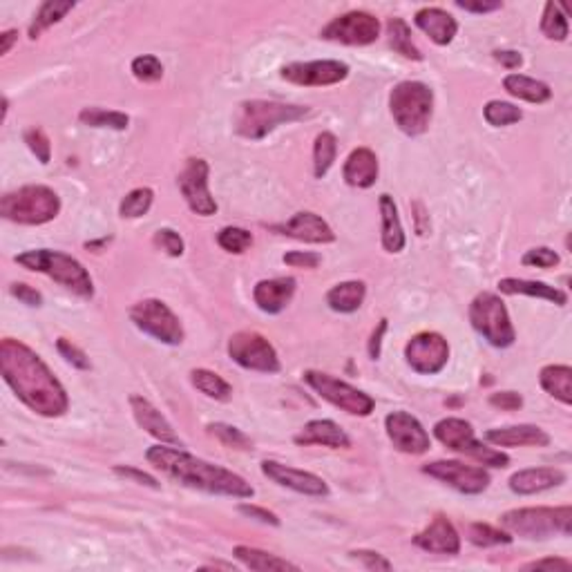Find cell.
I'll use <instances>...</instances> for the list:
<instances>
[{
	"mask_svg": "<svg viewBox=\"0 0 572 572\" xmlns=\"http://www.w3.org/2000/svg\"><path fill=\"white\" fill-rule=\"evenodd\" d=\"M0 371L14 394L36 414L56 419L70 407L65 387L27 344L5 338L0 342Z\"/></svg>",
	"mask_w": 572,
	"mask_h": 572,
	"instance_id": "1",
	"label": "cell"
},
{
	"mask_svg": "<svg viewBox=\"0 0 572 572\" xmlns=\"http://www.w3.org/2000/svg\"><path fill=\"white\" fill-rule=\"evenodd\" d=\"M145 459H148L150 465L162 469L166 477L174 478V481L186 488L232 498H251L255 494L251 483H246V478H242L240 474L192 457V454L183 452V449L154 445V448L145 452Z\"/></svg>",
	"mask_w": 572,
	"mask_h": 572,
	"instance_id": "2",
	"label": "cell"
},
{
	"mask_svg": "<svg viewBox=\"0 0 572 572\" xmlns=\"http://www.w3.org/2000/svg\"><path fill=\"white\" fill-rule=\"evenodd\" d=\"M14 261L21 264L23 269L34 271V273L47 275V278H52L54 282L65 286L67 291L76 293L79 298L90 300L92 295H94V282H92L85 266L81 264L79 260L72 258V255L61 253V251L50 249L25 251V253L16 255Z\"/></svg>",
	"mask_w": 572,
	"mask_h": 572,
	"instance_id": "3",
	"label": "cell"
},
{
	"mask_svg": "<svg viewBox=\"0 0 572 572\" xmlns=\"http://www.w3.org/2000/svg\"><path fill=\"white\" fill-rule=\"evenodd\" d=\"M311 110L304 108V105H289V104H278V101H244L237 110L235 116V130L237 134H242L244 139L251 142H258L264 139L266 134L273 133L278 125L282 123H293V121L304 119L309 116Z\"/></svg>",
	"mask_w": 572,
	"mask_h": 572,
	"instance_id": "4",
	"label": "cell"
},
{
	"mask_svg": "<svg viewBox=\"0 0 572 572\" xmlns=\"http://www.w3.org/2000/svg\"><path fill=\"white\" fill-rule=\"evenodd\" d=\"M390 110L402 133L409 137L423 134L434 113V92L420 81H402L391 90Z\"/></svg>",
	"mask_w": 572,
	"mask_h": 572,
	"instance_id": "5",
	"label": "cell"
},
{
	"mask_svg": "<svg viewBox=\"0 0 572 572\" xmlns=\"http://www.w3.org/2000/svg\"><path fill=\"white\" fill-rule=\"evenodd\" d=\"M501 526L523 539H550L555 535L570 537L572 508H518L501 517Z\"/></svg>",
	"mask_w": 572,
	"mask_h": 572,
	"instance_id": "6",
	"label": "cell"
},
{
	"mask_svg": "<svg viewBox=\"0 0 572 572\" xmlns=\"http://www.w3.org/2000/svg\"><path fill=\"white\" fill-rule=\"evenodd\" d=\"M61 212V200L47 186H23L0 200V215L14 224H47Z\"/></svg>",
	"mask_w": 572,
	"mask_h": 572,
	"instance_id": "7",
	"label": "cell"
},
{
	"mask_svg": "<svg viewBox=\"0 0 572 572\" xmlns=\"http://www.w3.org/2000/svg\"><path fill=\"white\" fill-rule=\"evenodd\" d=\"M469 322L492 347L506 349L517 340L506 302L494 293H478L469 304Z\"/></svg>",
	"mask_w": 572,
	"mask_h": 572,
	"instance_id": "8",
	"label": "cell"
},
{
	"mask_svg": "<svg viewBox=\"0 0 572 572\" xmlns=\"http://www.w3.org/2000/svg\"><path fill=\"white\" fill-rule=\"evenodd\" d=\"M434 436L454 452L477 459L478 463L488 465V468H508V463H510L508 454L488 448L481 440H477L472 425L463 419L439 420L434 428Z\"/></svg>",
	"mask_w": 572,
	"mask_h": 572,
	"instance_id": "9",
	"label": "cell"
},
{
	"mask_svg": "<svg viewBox=\"0 0 572 572\" xmlns=\"http://www.w3.org/2000/svg\"><path fill=\"white\" fill-rule=\"evenodd\" d=\"M130 320L139 331L148 333L154 340L163 344H182L183 342V327L179 318L171 311L166 302L162 300H142L130 309Z\"/></svg>",
	"mask_w": 572,
	"mask_h": 572,
	"instance_id": "10",
	"label": "cell"
},
{
	"mask_svg": "<svg viewBox=\"0 0 572 572\" xmlns=\"http://www.w3.org/2000/svg\"><path fill=\"white\" fill-rule=\"evenodd\" d=\"M304 382H307L311 390L318 391L324 400L331 402L338 409L347 411L351 416H370L376 407L371 396H367L365 391L356 390L349 382L338 380V378L329 376V373L322 371H304Z\"/></svg>",
	"mask_w": 572,
	"mask_h": 572,
	"instance_id": "11",
	"label": "cell"
},
{
	"mask_svg": "<svg viewBox=\"0 0 572 572\" xmlns=\"http://www.w3.org/2000/svg\"><path fill=\"white\" fill-rule=\"evenodd\" d=\"M229 356L240 367L261 373H278L282 370L278 351L258 331H240L229 340Z\"/></svg>",
	"mask_w": 572,
	"mask_h": 572,
	"instance_id": "12",
	"label": "cell"
},
{
	"mask_svg": "<svg viewBox=\"0 0 572 572\" xmlns=\"http://www.w3.org/2000/svg\"><path fill=\"white\" fill-rule=\"evenodd\" d=\"M320 36L342 45H371L380 36V21L370 12H349L322 27Z\"/></svg>",
	"mask_w": 572,
	"mask_h": 572,
	"instance_id": "13",
	"label": "cell"
},
{
	"mask_svg": "<svg viewBox=\"0 0 572 572\" xmlns=\"http://www.w3.org/2000/svg\"><path fill=\"white\" fill-rule=\"evenodd\" d=\"M405 358L416 373L434 376V373L443 371V367L448 365L449 344L440 333L434 331L416 333V336L407 342Z\"/></svg>",
	"mask_w": 572,
	"mask_h": 572,
	"instance_id": "14",
	"label": "cell"
},
{
	"mask_svg": "<svg viewBox=\"0 0 572 572\" xmlns=\"http://www.w3.org/2000/svg\"><path fill=\"white\" fill-rule=\"evenodd\" d=\"M208 173H211V168H208L203 159L191 157L177 179L183 200H186L192 212L202 217H211L217 212L215 197L208 191Z\"/></svg>",
	"mask_w": 572,
	"mask_h": 572,
	"instance_id": "15",
	"label": "cell"
},
{
	"mask_svg": "<svg viewBox=\"0 0 572 572\" xmlns=\"http://www.w3.org/2000/svg\"><path fill=\"white\" fill-rule=\"evenodd\" d=\"M423 472L459 489L460 494H481L489 486V474L486 469L459 463V460H434V463L423 465Z\"/></svg>",
	"mask_w": 572,
	"mask_h": 572,
	"instance_id": "16",
	"label": "cell"
},
{
	"mask_svg": "<svg viewBox=\"0 0 572 572\" xmlns=\"http://www.w3.org/2000/svg\"><path fill=\"white\" fill-rule=\"evenodd\" d=\"M385 428L394 448L402 454L419 457V454H425L431 448L429 434L420 425V420L416 416L407 414V411H391L385 419Z\"/></svg>",
	"mask_w": 572,
	"mask_h": 572,
	"instance_id": "17",
	"label": "cell"
},
{
	"mask_svg": "<svg viewBox=\"0 0 572 572\" xmlns=\"http://www.w3.org/2000/svg\"><path fill=\"white\" fill-rule=\"evenodd\" d=\"M349 76V65L340 61H309L291 63L282 67V79L295 85L324 87L336 85Z\"/></svg>",
	"mask_w": 572,
	"mask_h": 572,
	"instance_id": "18",
	"label": "cell"
},
{
	"mask_svg": "<svg viewBox=\"0 0 572 572\" xmlns=\"http://www.w3.org/2000/svg\"><path fill=\"white\" fill-rule=\"evenodd\" d=\"M261 474L273 483H278V486L307 494V497H327L329 494V486L320 477L304 472V469L289 468V465L278 463V460H264L261 463Z\"/></svg>",
	"mask_w": 572,
	"mask_h": 572,
	"instance_id": "19",
	"label": "cell"
},
{
	"mask_svg": "<svg viewBox=\"0 0 572 572\" xmlns=\"http://www.w3.org/2000/svg\"><path fill=\"white\" fill-rule=\"evenodd\" d=\"M130 407H133L134 420L139 423V428L148 431V434L154 436L157 440H162V443L173 445V448H182L183 443L182 439L174 434L173 425L168 423L166 416H162V411H159L148 399L133 394L130 396Z\"/></svg>",
	"mask_w": 572,
	"mask_h": 572,
	"instance_id": "20",
	"label": "cell"
},
{
	"mask_svg": "<svg viewBox=\"0 0 572 572\" xmlns=\"http://www.w3.org/2000/svg\"><path fill=\"white\" fill-rule=\"evenodd\" d=\"M414 544L420 550L436 552V555H459L460 552V537L457 528L443 515L436 517L423 532H419L414 537Z\"/></svg>",
	"mask_w": 572,
	"mask_h": 572,
	"instance_id": "21",
	"label": "cell"
},
{
	"mask_svg": "<svg viewBox=\"0 0 572 572\" xmlns=\"http://www.w3.org/2000/svg\"><path fill=\"white\" fill-rule=\"evenodd\" d=\"M278 231L293 237V240L307 242V244H331L336 240V232L331 231V226L322 217L309 211L293 215L284 226H278Z\"/></svg>",
	"mask_w": 572,
	"mask_h": 572,
	"instance_id": "22",
	"label": "cell"
},
{
	"mask_svg": "<svg viewBox=\"0 0 572 572\" xmlns=\"http://www.w3.org/2000/svg\"><path fill=\"white\" fill-rule=\"evenodd\" d=\"M486 440L497 445V448H546V445H550V436L537 425H512V428L489 429Z\"/></svg>",
	"mask_w": 572,
	"mask_h": 572,
	"instance_id": "23",
	"label": "cell"
},
{
	"mask_svg": "<svg viewBox=\"0 0 572 572\" xmlns=\"http://www.w3.org/2000/svg\"><path fill=\"white\" fill-rule=\"evenodd\" d=\"M295 295V280L293 278H275L261 280L255 284L253 300L264 313H280L289 307V302Z\"/></svg>",
	"mask_w": 572,
	"mask_h": 572,
	"instance_id": "24",
	"label": "cell"
},
{
	"mask_svg": "<svg viewBox=\"0 0 572 572\" xmlns=\"http://www.w3.org/2000/svg\"><path fill=\"white\" fill-rule=\"evenodd\" d=\"M295 443L298 445H324V448L333 449H347L351 448V439L347 436L340 425L333 423V420H311L302 428L300 434H295Z\"/></svg>",
	"mask_w": 572,
	"mask_h": 572,
	"instance_id": "25",
	"label": "cell"
},
{
	"mask_svg": "<svg viewBox=\"0 0 572 572\" xmlns=\"http://www.w3.org/2000/svg\"><path fill=\"white\" fill-rule=\"evenodd\" d=\"M416 27L425 32L436 45H449L459 32V23L452 14L440 7H425L416 12Z\"/></svg>",
	"mask_w": 572,
	"mask_h": 572,
	"instance_id": "26",
	"label": "cell"
},
{
	"mask_svg": "<svg viewBox=\"0 0 572 572\" xmlns=\"http://www.w3.org/2000/svg\"><path fill=\"white\" fill-rule=\"evenodd\" d=\"M561 483H566V474L557 468H530L510 477V489L521 497L544 492V489L557 488Z\"/></svg>",
	"mask_w": 572,
	"mask_h": 572,
	"instance_id": "27",
	"label": "cell"
},
{
	"mask_svg": "<svg viewBox=\"0 0 572 572\" xmlns=\"http://www.w3.org/2000/svg\"><path fill=\"white\" fill-rule=\"evenodd\" d=\"M344 182L353 188H371L378 179V159L370 148H356L344 162Z\"/></svg>",
	"mask_w": 572,
	"mask_h": 572,
	"instance_id": "28",
	"label": "cell"
},
{
	"mask_svg": "<svg viewBox=\"0 0 572 572\" xmlns=\"http://www.w3.org/2000/svg\"><path fill=\"white\" fill-rule=\"evenodd\" d=\"M498 291L508 295H528V298H541L547 302H555L557 307L568 304V295L564 291L546 282H535V280H518V278H503L498 282Z\"/></svg>",
	"mask_w": 572,
	"mask_h": 572,
	"instance_id": "29",
	"label": "cell"
},
{
	"mask_svg": "<svg viewBox=\"0 0 572 572\" xmlns=\"http://www.w3.org/2000/svg\"><path fill=\"white\" fill-rule=\"evenodd\" d=\"M382 217V249L387 253H400L405 249V231H402L399 208L390 195H380Z\"/></svg>",
	"mask_w": 572,
	"mask_h": 572,
	"instance_id": "30",
	"label": "cell"
},
{
	"mask_svg": "<svg viewBox=\"0 0 572 572\" xmlns=\"http://www.w3.org/2000/svg\"><path fill=\"white\" fill-rule=\"evenodd\" d=\"M367 295V286L360 280L336 284L327 293V304L338 313H353L362 307Z\"/></svg>",
	"mask_w": 572,
	"mask_h": 572,
	"instance_id": "31",
	"label": "cell"
},
{
	"mask_svg": "<svg viewBox=\"0 0 572 572\" xmlns=\"http://www.w3.org/2000/svg\"><path fill=\"white\" fill-rule=\"evenodd\" d=\"M235 559H240L246 568L258 570V572H278V570H300L298 566L291 564V561L282 559L278 555H271V552L258 550V547L251 546H237L232 550Z\"/></svg>",
	"mask_w": 572,
	"mask_h": 572,
	"instance_id": "32",
	"label": "cell"
},
{
	"mask_svg": "<svg viewBox=\"0 0 572 572\" xmlns=\"http://www.w3.org/2000/svg\"><path fill=\"white\" fill-rule=\"evenodd\" d=\"M541 387L564 405H572V370L568 365H547L539 373Z\"/></svg>",
	"mask_w": 572,
	"mask_h": 572,
	"instance_id": "33",
	"label": "cell"
},
{
	"mask_svg": "<svg viewBox=\"0 0 572 572\" xmlns=\"http://www.w3.org/2000/svg\"><path fill=\"white\" fill-rule=\"evenodd\" d=\"M503 87H506L508 94L523 101H530V104H546L552 96L550 85H546L544 81L530 79V76L523 74H508L506 79H503Z\"/></svg>",
	"mask_w": 572,
	"mask_h": 572,
	"instance_id": "34",
	"label": "cell"
},
{
	"mask_svg": "<svg viewBox=\"0 0 572 572\" xmlns=\"http://www.w3.org/2000/svg\"><path fill=\"white\" fill-rule=\"evenodd\" d=\"M74 9V3L72 0H47V3L41 5V9L34 16L32 25H29V38L36 41L45 29H50L52 25H56L58 21L67 16V14Z\"/></svg>",
	"mask_w": 572,
	"mask_h": 572,
	"instance_id": "35",
	"label": "cell"
},
{
	"mask_svg": "<svg viewBox=\"0 0 572 572\" xmlns=\"http://www.w3.org/2000/svg\"><path fill=\"white\" fill-rule=\"evenodd\" d=\"M191 382L202 391L203 396L212 400H229L232 396V387L220 373L211 370H192L191 371Z\"/></svg>",
	"mask_w": 572,
	"mask_h": 572,
	"instance_id": "36",
	"label": "cell"
},
{
	"mask_svg": "<svg viewBox=\"0 0 572 572\" xmlns=\"http://www.w3.org/2000/svg\"><path fill=\"white\" fill-rule=\"evenodd\" d=\"M338 154V139L331 133H320L313 143V173L315 177L322 179L324 174L331 171L333 162Z\"/></svg>",
	"mask_w": 572,
	"mask_h": 572,
	"instance_id": "37",
	"label": "cell"
},
{
	"mask_svg": "<svg viewBox=\"0 0 572 572\" xmlns=\"http://www.w3.org/2000/svg\"><path fill=\"white\" fill-rule=\"evenodd\" d=\"M387 32H390V45L394 47L400 56L411 58V61H423V54H420V50L414 45V41H411V29L402 18H391V21L387 23Z\"/></svg>",
	"mask_w": 572,
	"mask_h": 572,
	"instance_id": "38",
	"label": "cell"
},
{
	"mask_svg": "<svg viewBox=\"0 0 572 572\" xmlns=\"http://www.w3.org/2000/svg\"><path fill=\"white\" fill-rule=\"evenodd\" d=\"M541 32L546 34L550 41H566L570 34L568 16H566V9L557 3H546L544 18H541Z\"/></svg>",
	"mask_w": 572,
	"mask_h": 572,
	"instance_id": "39",
	"label": "cell"
},
{
	"mask_svg": "<svg viewBox=\"0 0 572 572\" xmlns=\"http://www.w3.org/2000/svg\"><path fill=\"white\" fill-rule=\"evenodd\" d=\"M81 123L90 125V128H113V130H125L130 119L128 114L116 113V110H104V108H84L79 114Z\"/></svg>",
	"mask_w": 572,
	"mask_h": 572,
	"instance_id": "40",
	"label": "cell"
},
{
	"mask_svg": "<svg viewBox=\"0 0 572 572\" xmlns=\"http://www.w3.org/2000/svg\"><path fill=\"white\" fill-rule=\"evenodd\" d=\"M465 532H468V539L478 547L512 544V537L508 535V532L497 530V528H492L489 523H469V526L465 528Z\"/></svg>",
	"mask_w": 572,
	"mask_h": 572,
	"instance_id": "41",
	"label": "cell"
},
{
	"mask_svg": "<svg viewBox=\"0 0 572 572\" xmlns=\"http://www.w3.org/2000/svg\"><path fill=\"white\" fill-rule=\"evenodd\" d=\"M153 200H154V192L150 191V188H134V191L128 192V195L123 197V202H121V206H119L121 217H125V220H137V217H143L145 212L150 211V206H153Z\"/></svg>",
	"mask_w": 572,
	"mask_h": 572,
	"instance_id": "42",
	"label": "cell"
},
{
	"mask_svg": "<svg viewBox=\"0 0 572 572\" xmlns=\"http://www.w3.org/2000/svg\"><path fill=\"white\" fill-rule=\"evenodd\" d=\"M483 114H486V121L494 128H506V125L518 123L523 119L521 110L517 105L508 104V101H489Z\"/></svg>",
	"mask_w": 572,
	"mask_h": 572,
	"instance_id": "43",
	"label": "cell"
},
{
	"mask_svg": "<svg viewBox=\"0 0 572 572\" xmlns=\"http://www.w3.org/2000/svg\"><path fill=\"white\" fill-rule=\"evenodd\" d=\"M206 429H208V434L215 436V439L220 440V443L224 445V448L240 449V452H249V449L253 448V443H251L249 436H246L242 429L231 428V425L212 423V425H208Z\"/></svg>",
	"mask_w": 572,
	"mask_h": 572,
	"instance_id": "44",
	"label": "cell"
},
{
	"mask_svg": "<svg viewBox=\"0 0 572 572\" xmlns=\"http://www.w3.org/2000/svg\"><path fill=\"white\" fill-rule=\"evenodd\" d=\"M217 244L226 251V253L242 255L251 249L253 244V235L246 229H237V226H226L217 235Z\"/></svg>",
	"mask_w": 572,
	"mask_h": 572,
	"instance_id": "45",
	"label": "cell"
},
{
	"mask_svg": "<svg viewBox=\"0 0 572 572\" xmlns=\"http://www.w3.org/2000/svg\"><path fill=\"white\" fill-rule=\"evenodd\" d=\"M133 74L137 76L139 81H143V84H154V81H159L163 76V65L162 61L153 54L137 56L133 61Z\"/></svg>",
	"mask_w": 572,
	"mask_h": 572,
	"instance_id": "46",
	"label": "cell"
},
{
	"mask_svg": "<svg viewBox=\"0 0 572 572\" xmlns=\"http://www.w3.org/2000/svg\"><path fill=\"white\" fill-rule=\"evenodd\" d=\"M25 143L27 148L36 154V159L41 163H50L52 159V143L50 137L45 134V130L41 128H29L25 130Z\"/></svg>",
	"mask_w": 572,
	"mask_h": 572,
	"instance_id": "47",
	"label": "cell"
},
{
	"mask_svg": "<svg viewBox=\"0 0 572 572\" xmlns=\"http://www.w3.org/2000/svg\"><path fill=\"white\" fill-rule=\"evenodd\" d=\"M56 349L72 367H76V370H90V358H87V353L84 351V349L76 347L72 340H67V338H58Z\"/></svg>",
	"mask_w": 572,
	"mask_h": 572,
	"instance_id": "48",
	"label": "cell"
},
{
	"mask_svg": "<svg viewBox=\"0 0 572 572\" xmlns=\"http://www.w3.org/2000/svg\"><path fill=\"white\" fill-rule=\"evenodd\" d=\"M154 244H157L163 253L171 255V258H179V255H183V249H186L182 235L174 232L173 229H162L154 232Z\"/></svg>",
	"mask_w": 572,
	"mask_h": 572,
	"instance_id": "49",
	"label": "cell"
},
{
	"mask_svg": "<svg viewBox=\"0 0 572 572\" xmlns=\"http://www.w3.org/2000/svg\"><path fill=\"white\" fill-rule=\"evenodd\" d=\"M521 261L526 266H535V269H552V266L559 264V255L547 246H539V249L528 251Z\"/></svg>",
	"mask_w": 572,
	"mask_h": 572,
	"instance_id": "50",
	"label": "cell"
},
{
	"mask_svg": "<svg viewBox=\"0 0 572 572\" xmlns=\"http://www.w3.org/2000/svg\"><path fill=\"white\" fill-rule=\"evenodd\" d=\"M282 260L286 266H293V269H315L322 261L318 253H309V251H291Z\"/></svg>",
	"mask_w": 572,
	"mask_h": 572,
	"instance_id": "51",
	"label": "cell"
},
{
	"mask_svg": "<svg viewBox=\"0 0 572 572\" xmlns=\"http://www.w3.org/2000/svg\"><path fill=\"white\" fill-rule=\"evenodd\" d=\"M9 293H12L16 300H21L23 304H27V307H41L43 304V295L29 284L14 282L12 286H9Z\"/></svg>",
	"mask_w": 572,
	"mask_h": 572,
	"instance_id": "52",
	"label": "cell"
},
{
	"mask_svg": "<svg viewBox=\"0 0 572 572\" xmlns=\"http://www.w3.org/2000/svg\"><path fill=\"white\" fill-rule=\"evenodd\" d=\"M114 474H116V477L130 478V481H137L139 486L153 488V489H157V488H159L157 478L150 477L148 472H142V469H137V468H125V465H116V468H114Z\"/></svg>",
	"mask_w": 572,
	"mask_h": 572,
	"instance_id": "53",
	"label": "cell"
},
{
	"mask_svg": "<svg viewBox=\"0 0 572 572\" xmlns=\"http://www.w3.org/2000/svg\"><path fill=\"white\" fill-rule=\"evenodd\" d=\"M489 405L503 411H517L523 407V399L517 391H498V394L489 396Z\"/></svg>",
	"mask_w": 572,
	"mask_h": 572,
	"instance_id": "54",
	"label": "cell"
},
{
	"mask_svg": "<svg viewBox=\"0 0 572 572\" xmlns=\"http://www.w3.org/2000/svg\"><path fill=\"white\" fill-rule=\"evenodd\" d=\"M353 559L362 561L365 564L367 570H391V564L385 559L382 555H378V552H371V550H353L351 552Z\"/></svg>",
	"mask_w": 572,
	"mask_h": 572,
	"instance_id": "55",
	"label": "cell"
},
{
	"mask_svg": "<svg viewBox=\"0 0 572 572\" xmlns=\"http://www.w3.org/2000/svg\"><path fill=\"white\" fill-rule=\"evenodd\" d=\"M523 570H572V561L559 559V557H550V559H539L532 561V564L523 566Z\"/></svg>",
	"mask_w": 572,
	"mask_h": 572,
	"instance_id": "56",
	"label": "cell"
},
{
	"mask_svg": "<svg viewBox=\"0 0 572 572\" xmlns=\"http://www.w3.org/2000/svg\"><path fill=\"white\" fill-rule=\"evenodd\" d=\"M240 512H242V515H246V517L255 518V521H260V523H269V526H275V528L280 526V518L275 517L273 512L264 510V508L249 506V503H242V506H240Z\"/></svg>",
	"mask_w": 572,
	"mask_h": 572,
	"instance_id": "57",
	"label": "cell"
},
{
	"mask_svg": "<svg viewBox=\"0 0 572 572\" xmlns=\"http://www.w3.org/2000/svg\"><path fill=\"white\" fill-rule=\"evenodd\" d=\"M457 7L465 9V12H472V14H489V12H498L503 5L501 3H468V0H457Z\"/></svg>",
	"mask_w": 572,
	"mask_h": 572,
	"instance_id": "58",
	"label": "cell"
},
{
	"mask_svg": "<svg viewBox=\"0 0 572 572\" xmlns=\"http://www.w3.org/2000/svg\"><path fill=\"white\" fill-rule=\"evenodd\" d=\"M385 331H387V320H380V324H378L376 331L371 333V340H370V356L373 358V360L380 358V344H382V336H385Z\"/></svg>",
	"mask_w": 572,
	"mask_h": 572,
	"instance_id": "59",
	"label": "cell"
},
{
	"mask_svg": "<svg viewBox=\"0 0 572 572\" xmlns=\"http://www.w3.org/2000/svg\"><path fill=\"white\" fill-rule=\"evenodd\" d=\"M494 58H497L501 65H506L508 70H518V67L523 65V56L518 54V52H510V50L494 52Z\"/></svg>",
	"mask_w": 572,
	"mask_h": 572,
	"instance_id": "60",
	"label": "cell"
},
{
	"mask_svg": "<svg viewBox=\"0 0 572 572\" xmlns=\"http://www.w3.org/2000/svg\"><path fill=\"white\" fill-rule=\"evenodd\" d=\"M18 41V32L16 29H9V32H5L3 36H0V54H9V50H12L14 43Z\"/></svg>",
	"mask_w": 572,
	"mask_h": 572,
	"instance_id": "61",
	"label": "cell"
},
{
	"mask_svg": "<svg viewBox=\"0 0 572 572\" xmlns=\"http://www.w3.org/2000/svg\"><path fill=\"white\" fill-rule=\"evenodd\" d=\"M7 110H9V101H7V96H5L3 99V121H5V116H7Z\"/></svg>",
	"mask_w": 572,
	"mask_h": 572,
	"instance_id": "62",
	"label": "cell"
}]
</instances>
